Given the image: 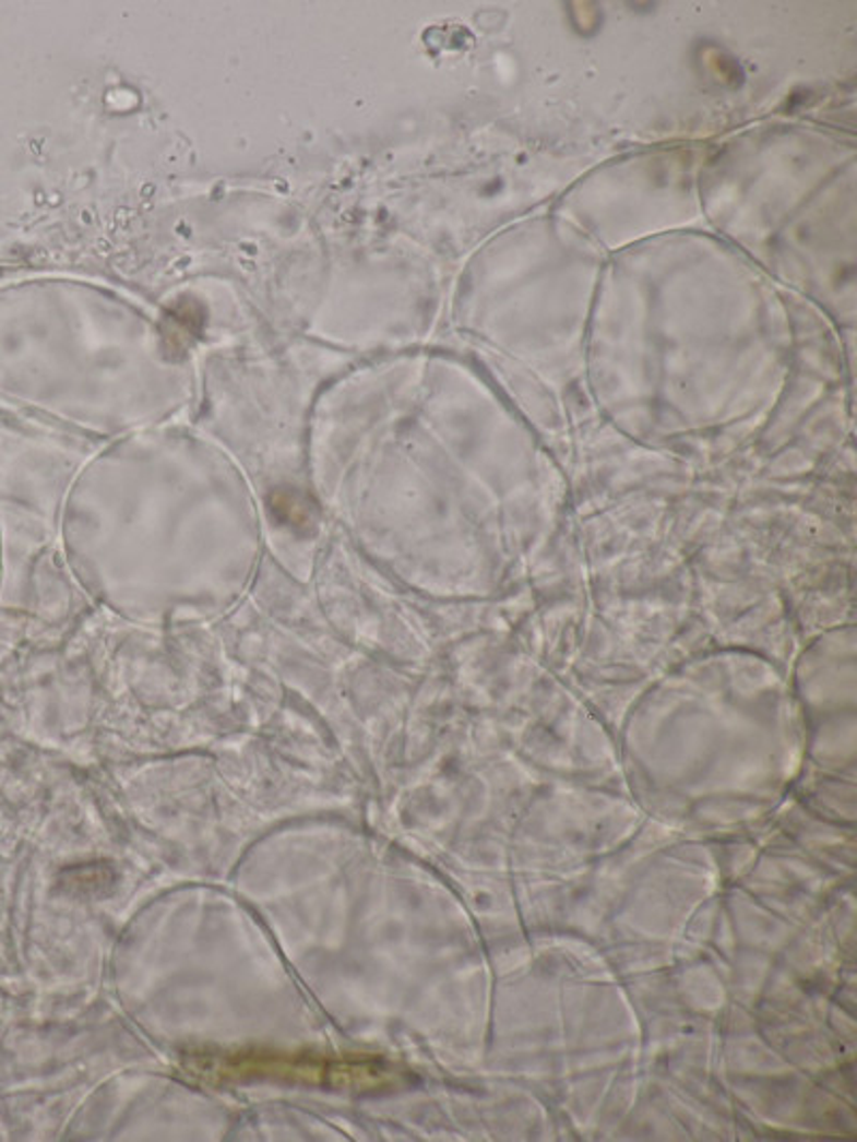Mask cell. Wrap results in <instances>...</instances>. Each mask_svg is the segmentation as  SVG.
Masks as SVG:
<instances>
[{"instance_id":"obj_1","label":"cell","mask_w":857,"mask_h":1142,"mask_svg":"<svg viewBox=\"0 0 857 1142\" xmlns=\"http://www.w3.org/2000/svg\"><path fill=\"white\" fill-rule=\"evenodd\" d=\"M271 509L279 523H284L291 530H307L313 525V507L307 504L298 493L294 491H282L275 493L271 500Z\"/></svg>"}]
</instances>
